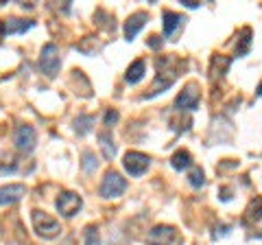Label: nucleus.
I'll use <instances>...</instances> for the list:
<instances>
[{
    "mask_svg": "<svg viewBox=\"0 0 262 245\" xmlns=\"http://www.w3.org/2000/svg\"><path fill=\"white\" fill-rule=\"evenodd\" d=\"M35 27L33 20H22V18H5L0 20V35H13V33H27L29 29Z\"/></svg>",
    "mask_w": 262,
    "mask_h": 245,
    "instance_id": "1a4fd4ad",
    "label": "nucleus"
},
{
    "mask_svg": "<svg viewBox=\"0 0 262 245\" xmlns=\"http://www.w3.org/2000/svg\"><path fill=\"white\" fill-rule=\"evenodd\" d=\"M256 94H258V96H262V81L258 84V90H256Z\"/></svg>",
    "mask_w": 262,
    "mask_h": 245,
    "instance_id": "393cba45",
    "label": "nucleus"
},
{
    "mask_svg": "<svg viewBox=\"0 0 262 245\" xmlns=\"http://www.w3.org/2000/svg\"><path fill=\"white\" fill-rule=\"evenodd\" d=\"M96 167V160H94V156H92V153H85V156H83V169L88 171V173H90V171H92Z\"/></svg>",
    "mask_w": 262,
    "mask_h": 245,
    "instance_id": "412c9836",
    "label": "nucleus"
},
{
    "mask_svg": "<svg viewBox=\"0 0 262 245\" xmlns=\"http://www.w3.org/2000/svg\"><path fill=\"white\" fill-rule=\"evenodd\" d=\"M188 182H190L194 189H201L203 184H206V175H203V171L196 167V169H192L190 171V175H188Z\"/></svg>",
    "mask_w": 262,
    "mask_h": 245,
    "instance_id": "a211bd4d",
    "label": "nucleus"
},
{
    "mask_svg": "<svg viewBox=\"0 0 262 245\" xmlns=\"http://www.w3.org/2000/svg\"><path fill=\"white\" fill-rule=\"evenodd\" d=\"M85 245H101V236H98V230L94 226L85 228Z\"/></svg>",
    "mask_w": 262,
    "mask_h": 245,
    "instance_id": "6ab92c4d",
    "label": "nucleus"
},
{
    "mask_svg": "<svg viewBox=\"0 0 262 245\" xmlns=\"http://www.w3.org/2000/svg\"><path fill=\"white\" fill-rule=\"evenodd\" d=\"M98 140H101V149H103L105 160H112L114 156H116V145H114L112 136H110L107 132H103L101 136H98Z\"/></svg>",
    "mask_w": 262,
    "mask_h": 245,
    "instance_id": "2eb2a0df",
    "label": "nucleus"
},
{
    "mask_svg": "<svg viewBox=\"0 0 262 245\" xmlns=\"http://www.w3.org/2000/svg\"><path fill=\"white\" fill-rule=\"evenodd\" d=\"M146 20H149V15H146L144 11H138V13H134V15H131V18L125 22V37L129 39V42H131V39H134L138 33H140V29L146 24Z\"/></svg>",
    "mask_w": 262,
    "mask_h": 245,
    "instance_id": "f8f14e48",
    "label": "nucleus"
},
{
    "mask_svg": "<svg viewBox=\"0 0 262 245\" xmlns=\"http://www.w3.org/2000/svg\"><path fill=\"white\" fill-rule=\"evenodd\" d=\"M146 44H149L151 48H155V51H158V48L162 46V39H160V35H151L149 39H146Z\"/></svg>",
    "mask_w": 262,
    "mask_h": 245,
    "instance_id": "4be33fe9",
    "label": "nucleus"
},
{
    "mask_svg": "<svg viewBox=\"0 0 262 245\" xmlns=\"http://www.w3.org/2000/svg\"><path fill=\"white\" fill-rule=\"evenodd\" d=\"M13 140H15V147H18L22 153H31L33 149H35L37 134H35V129H33L31 125H18Z\"/></svg>",
    "mask_w": 262,
    "mask_h": 245,
    "instance_id": "0eeeda50",
    "label": "nucleus"
},
{
    "mask_svg": "<svg viewBox=\"0 0 262 245\" xmlns=\"http://www.w3.org/2000/svg\"><path fill=\"white\" fill-rule=\"evenodd\" d=\"M125 189H127V179L122 177L118 171H107L103 177V182H101V197L116 199L125 193Z\"/></svg>",
    "mask_w": 262,
    "mask_h": 245,
    "instance_id": "7ed1b4c3",
    "label": "nucleus"
},
{
    "mask_svg": "<svg viewBox=\"0 0 262 245\" xmlns=\"http://www.w3.org/2000/svg\"><path fill=\"white\" fill-rule=\"evenodd\" d=\"M170 165H173V169L177 171H184L192 165V156H190V151H186V149H179L173 153V158H170Z\"/></svg>",
    "mask_w": 262,
    "mask_h": 245,
    "instance_id": "4468645a",
    "label": "nucleus"
},
{
    "mask_svg": "<svg viewBox=\"0 0 262 245\" xmlns=\"http://www.w3.org/2000/svg\"><path fill=\"white\" fill-rule=\"evenodd\" d=\"M92 122H94V116H90V114H83V116H79L75 120V132L79 136H85L90 129H92Z\"/></svg>",
    "mask_w": 262,
    "mask_h": 245,
    "instance_id": "dca6fc26",
    "label": "nucleus"
},
{
    "mask_svg": "<svg viewBox=\"0 0 262 245\" xmlns=\"http://www.w3.org/2000/svg\"><path fill=\"white\" fill-rule=\"evenodd\" d=\"M24 195H27V186L24 184H5V186H0V206L20 201Z\"/></svg>",
    "mask_w": 262,
    "mask_h": 245,
    "instance_id": "9d476101",
    "label": "nucleus"
},
{
    "mask_svg": "<svg viewBox=\"0 0 262 245\" xmlns=\"http://www.w3.org/2000/svg\"><path fill=\"white\" fill-rule=\"evenodd\" d=\"M59 68H61L59 48H57V44H46L42 48V55H39V70H42L48 79H55Z\"/></svg>",
    "mask_w": 262,
    "mask_h": 245,
    "instance_id": "f03ea898",
    "label": "nucleus"
},
{
    "mask_svg": "<svg viewBox=\"0 0 262 245\" xmlns=\"http://www.w3.org/2000/svg\"><path fill=\"white\" fill-rule=\"evenodd\" d=\"M199 88H196V84H188L182 92L177 94L175 99V108L177 110H196L199 108Z\"/></svg>",
    "mask_w": 262,
    "mask_h": 245,
    "instance_id": "6e6552de",
    "label": "nucleus"
},
{
    "mask_svg": "<svg viewBox=\"0 0 262 245\" xmlns=\"http://www.w3.org/2000/svg\"><path fill=\"white\" fill-rule=\"evenodd\" d=\"M186 18L182 13H175V11H164V37L168 39H175V31L179 27H184Z\"/></svg>",
    "mask_w": 262,
    "mask_h": 245,
    "instance_id": "9b49d317",
    "label": "nucleus"
},
{
    "mask_svg": "<svg viewBox=\"0 0 262 245\" xmlns=\"http://www.w3.org/2000/svg\"><path fill=\"white\" fill-rule=\"evenodd\" d=\"M116 120H118V112L116 110H107V112H105V125H107V127H112Z\"/></svg>",
    "mask_w": 262,
    "mask_h": 245,
    "instance_id": "aec40b11",
    "label": "nucleus"
},
{
    "mask_svg": "<svg viewBox=\"0 0 262 245\" xmlns=\"http://www.w3.org/2000/svg\"><path fill=\"white\" fill-rule=\"evenodd\" d=\"M55 206H57V210H59L63 217L70 219V217H75L81 208H83V199H81V195L72 193V191H63V193H59Z\"/></svg>",
    "mask_w": 262,
    "mask_h": 245,
    "instance_id": "39448f33",
    "label": "nucleus"
},
{
    "mask_svg": "<svg viewBox=\"0 0 262 245\" xmlns=\"http://www.w3.org/2000/svg\"><path fill=\"white\" fill-rule=\"evenodd\" d=\"M247 219H249V221H262V197H256L249 203Z\"/></svg>",
    "mask_w": 262,
    "mask_h": 245,
    "instance_id": "f3484780",
    "label": "nucleus"
},
{
    "mask_svg": "<svg viewBox=\"0 0 262 245\" xmlns=\"http://www.w3.org/2000/svg\"><path fill=\"white\" fill-rule=\"evenodd\" d=\"M229 230H232L229 226H219V228H216V232H212V236H214V239H219V236L229 234Z\"/></svg>",
    "mask_w": 262,
    "mask_h": 245,
    "instance_id": "5701e85b",
    "label": "nucleus"
},
{
    "mask_svg": "<svg viewBox=\"0 0 262 245\" xmlns=\"http://www.w3.org/2000/svg\"><path fill=\"white\" fill-rule=\"evenodd\" d=\"M182 5L188 7V9H196V7H199V3H196V0H182Z\"/></svg>",
    "mask_w": 262,
    "mask_h": 245,
    "instance_id": "b1692460",
    "label": "nucleus"
},
{
    "mask_svg": "<svg viewBox=\"0 0 262 245\" xmlns=\"http://www.w3.org/2000/svg\"><path fill=\"white\" fill-rule=\"evenodd\" d=\"M31 221H33V230H35V234L42 236V239H55V236L61 234V223L44 210H33Z\"/></svg>",
    "mask_w": 262,
    "mask_h": 245,
    "instance_id": "f257e3e1",
    "label": "nucleus"
},
{
    "mask_svg": "<svg viewBox=\"0 0 262 245\" xmlns=\"http://www.w3.org/2000/svg\"><path fill=\"white\" fill-rule=\"evenodd\" d=\"M144 72H146V64H144L142 59H136V62L127 68V75H125L127 84H138V81H142Z\"/></svg>",
    "mask_w": 262,
    "mask_h": 245,
    "instance_id": "ddd939ff",
    "label": "nucleus"
},
{
    "mask_svg": "<svg viewBox=\"0 0 262 245\" xmlns=\"http://www.w3.org/2000/svg\"><path fill=\"white\" fill-rule=\"evenodd\" d=\"M179 232L173 226H155L146 236V245H177Z\"/></svg>",
    "mask_w": 262,
    "mask_h": 245,
    "instance_id": "423d86ee",
    "label": "nucleus"
},
{
    "mask_svg": "<svg viewBox=\"0 0 262 245\" xmlns=\"http://www.w3.org/2000/svg\"><path fill=\"white\" fill-rule=\"evenodd\" d=\"M149 165H151V158L144 156V153H140V151H127L125 158H122V167H125V171L131 177L144 175Z\"/></svg>",
    "mask_w": 262,
    "mask_h": 245,
    "instance_id": "20e7f679",
    "label": "nucleus"
}]
</instances>
